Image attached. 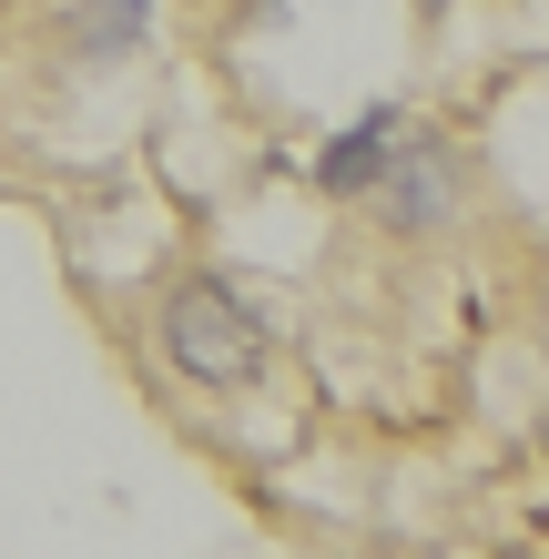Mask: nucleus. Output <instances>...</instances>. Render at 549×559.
I'll return each instance as SVG.
<instances>
[{"instance_id":"1","label":"nucleus","mask_w":549,"mask_h":559,"mask_svg":"<svg viewBox=\"0 0 549 559\" xmlns=\"http://www.w3.org/2000/svg\"><path fill=\"white\" fill-rule=\"evenodd\" d=\"M164 356L193 377V386H214V397H244L254 377H265V316L244 306L224 275H183L164 295Z\"/></svg>"},{"instance_id":"2","label":"nucleus","mask_w":549,"mask_h":559,"mask_svg":"<svg viewBox=\"0 0 549 559\" xmlns=\"http://www.w3.org/2000/svg\"><path fill=\"white\" fill-rule=\"evenodd\" d=\"M377 193H386V214H397V224H417V235H438V224H447V204H458V183H447V153L417 133V122L397 133V153H386Z\"/></svg>"},{"instance_id":"3","label":"nucleus","mask_w":549,"mask_h":559,"mask_svg":"<svg viewBox=\"0 0 549 559\" xmlns=\"http://www.w3.org/2000/svg\"><path fill=\"white\" fill-rule=\"evenodd\" d=\"M397 133H407V112H397V103H367L326 153H315V193H336V204L377 193V174H386V153H397Z\"/></svg>"},{"instance_id":"4","label":"nucleus","mask_w":549,"mask_h":559,"mask_svg":"<svg viewBox=\"0 0 549 559\" xmlns=\"http://www.w3.org/2000/svg\"><path fill=\"white\" fill-rule=\"evenodd\" d=\"M143 41H153V0H72V51L82 61L112 72V61H133Z\"/></svg>"}]
</instances>
